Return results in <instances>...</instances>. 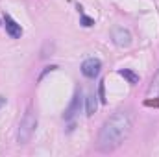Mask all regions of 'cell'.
<instances>
[{
    "instance_id": "52a82bcc",
    "label": "cell",
    "mask_w": 159,
    "mask_h": 157,
    "mask_svg": "<svg viewBox=\"0 0 159 157\" xmlns=\"http://www.w3.org/2000/svg\"><path fill=\"white\" fill-rule=\"evenodd\" d=\"M146 94H148V98H159V69L156 72V76L152 78V83H150Z\"/></svg>"
},
{
    "instance_id": "9c48e42d",
    "label": "cell",
    "mask_w": 159,
    "mask_h": 157,
    "mask_svg": "<svg viewBox=\"0 0 159 157\" xmlns=\"http://www.w3.org/2000/svg\"><path fill=\"white\" fill-rule=\"evenodd\" d=\"M96 107H98V102H96V94H87V117H93L96 113Z\"/></svg>"
},
{
    "instance_id": "8992f818",
    "label": "cell",
    "mask_w": 159,
    "mask_h": 157,
    "mask_svg": "<svg viewBox=\"0 0 159 157\" xmlns=\"http://www.w3.org/2000/svg\"><path fill=\"white\" fill-rule=\"evenodd\" d=\"M80 98H81L80 92H76L74 98H72V102L69 104V107H67L65 113H63V118H65V120H72V118L80 113V107H81V100H80Z\"/></svg>"
},
{
    "instance_id": "30bf717a",
    "label": "cell",
    "mask_w": 159,
    "mask_h": 157,
    "mask_svg": "<svg viewBox=\"0 0 159 157\" xmlns=\"http://www.w3.org/2000/svg\"><path fill=\"white\" fill-rule=\"evenodd\" d=\"M78 9H80V15H81V24H83L85 28H89V26H93V24H94V20H93L91 17H87V15H85V13L81 11V7H78Z\"/></svg>"
},
{
    "instance_id": "8fae6325",
    "label": "cell",
    "mask_w": 159,
    "mask_h": 157,
    "mask_svg": "<svg viewBox=\"0 0 159 157\" xmlns=\"http://www.w3.org/2000/svg\"><path fill=\"white\" fill-rule=\"evenodd\" d=\"M104 83H106V81H100V85H98V96H100V102H102V104H106V92H104Z\"/></svg>"
},
{
    "instance_id": "7c38bea8",
    "label": "cell",
    "mask_w": 159,
    "mask_h": 157,
    "mask_svg": "<svg viewBox=\"0 0 159 157\" xmlns=\"http://www.w3.org/2000/svg\"><path fill=\"white\" fill-rule=\"evenodd\" d=\"M4 105H6V96H2V94H0V109H2Z\"/></svg>"
},
{
    "instance_id": "3957f363",
    "label": "cell",
    "mask_w": 159,
    "mask_h": 157,
    "mask_svg": "<svg viewBox=\"0 0 159 157\" xmlns=\"http://www.w3.org/2000/svg\"><path fill=\"white\" fill-rule=\"evenodd\" d=\"M102 70V61L98 57H89L81 63V74L89 79H94Z\"/></svg>"
},
{
    "instance_id": "6da1fadb",
    "label": "cell",
    "mask_w": 159,
    "mask_h": 157,
    "mask_svg": "<svg viewBox=\"0 0 159 157\" xmlns=\"http://www.w3.org/2000/svg\"><path fill=\"white\" fill-rule=\"evenodd\" d=\"M131 124H133V115L129 109H119L117 113H113L100 128L96 148L100 152H113L115 148H119L129 135Z\"/></svg>"
},
{
    "instance_id": "5b68a950",
    "label": "cell",
    "mask_w": 159,
    "mask_h": 157,
    "mask_svg": "<svg viewBox=\"0 0 159 157\" xmlns=\"http://www.w3.org/2000/svg\"><path fill=\"white\" fill-rule=\"evenodd\" d=\"M4 24H6V32H7V35L11 37V39H20V35H22V28H20V24L11 17V15H4Z\"/></svg>"
},
{
    "instance_id": "7a4b0ae2",
    "label": "cell",
    "mask_w": 159,
    "mask_h": 157,
    "mask_svg": "<svg viewBox=\"0 0 159 157\" xmlns=\"http://www.w3.org/2000/svg\"><path fill=\"white\" fill-rule=\"evenodd\" d=\"M37 128V115L34 109H26L24 117L20 118L19 122V131H17V142L19 144H26L30 142V139L34 137Z\"/></svg>"
},
{
    "instance_id": "277c9868",
    "label": "cell",
    "mask_w": 159,
    "mask_h": 157,
    "mask_svg": "<svg viewBox=\"0 0 159 157\" xmlns=\"http://www.w3.org/2000/svg\"><path fill=\"white\" fill-rule=\"evenodd\" d=\"M111 39L113 43L120 46V48H128L129 44H131V34H129V30H126L124 26H115L113 30H111Z\"/></svg>"
},
{
    "instance_id": "ba28073f",
    "label": "cell",
    "mask_w": 159,
    "mask_h": 157,
    "mask_svg": "<svg viewBox=\"0 0 159 157\" xmlns=\"http://www.w3.org/2000/svg\"><path fill=\"white\" fill-rule=\"evenodd\" d=\"M119 74L122 76V78L128 79V83H129V85H137V83H139V76H137L133 70H129V69H120Z\"/></svg>"
}]
</instances>
